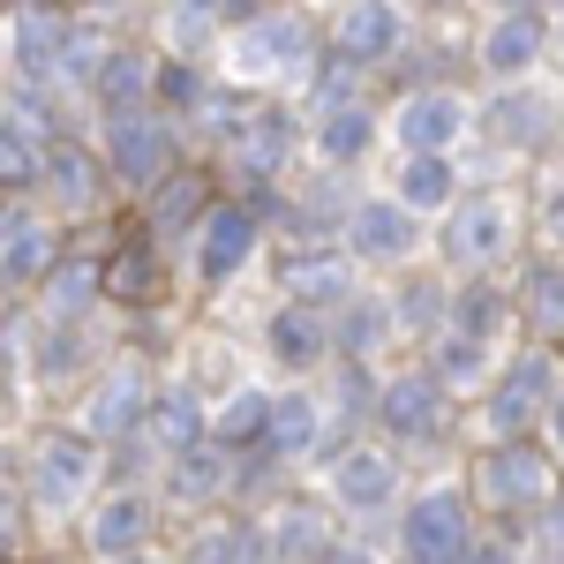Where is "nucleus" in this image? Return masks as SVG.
<instances>
[{"mask_svg":"<svg viewBox=\"0 0 564 564\" xmlns=\"http://www.w3.org/2000/svg\"><path fill=\"white\" fill-rule=\"evenodd\" d=\"M520 564H557V557H542V550H534V557H520Z\"/></svg>","mask_w":564,"mask_h":564,"instance_id":"53","label":"nucleus"},{"mask_svg":"<svg viewBox=\"0 0 564 564\" xmlns=\"http://www.w3.org/2000/svg\"><path fill=\"white\" fill-rule=\"evenodd\" d=\"M430 377L452 391V399H467V391H481L497 369H489V347H475V339H452V332H444V339L430 347Z\"/></svg>","mask_w":564,"mask_h":564,"instance_id":"40","label":"nucleus"},{"mask_svg":"<svg viewBox=\"0 0 564 564\" xmlns=\"http://www.w3.org/2000/svg\"><path fill=\"white\" fill-rule=\"evenodd\" d=\"M391 135H399V151L406 159H452V143L467 135V106H459V90H444V84H422V90H406L399 98V113H391Z\"/></svg>","mask_w":564,"mask_h":564,"instance_id":"14","label":"nucleus"},{"mask_svg":"<svg viewBox=\"0 0 564 564\" xmlns=\"http://www.w3.org/2000/svg\"><path fill=\"white\" fill-rule=\"evenodd\" d=\"M467 497L481 512H505V520H534L550 497H564L557 481V452H542L534 436H512V444H489L467 475Z\"/></svg>","mask_w":564,"mask_h":564,"instance_id":"1","label":"nucleus"},{"mask_svg":"<svg viewBox=\"0 0 564 564\" xmlns=\"http://www.w3.org/2000/svg\"><path fill=\"white\" fill-rule=\"evenodd\" d=\"M279 286L294 308H316V316H339V308L361 294V263L347 257V241H302L294 257L279 263Z\"/></svg>","mask_w":564,"mask_h":564,"instance_id":"8","label":"nucleus"},{"mask_svg":"<svg viewBox=\"0 0 564 564\" xmlns=\"http://www.w3.org/2000/svg\"><path fill=\"white\" fill-rule=\"evenodd\" d=\"M505 15H542V0H497Z\"/></svg>","mask_w":564,"mask_h":564,"instance_id":"51","label":"nucleus"},{"mask_svg":"<svg viewBox=\"0 0 564 564\" xmlns=\"http://www.w3.org/2000/svg\"><path fill=\"white\" fill-rule=\"evenodd\" d=\"M399 347V324H391V302L377 286H361L339 316H332V361H369V354Z\"/></svg>","mask_w":564,"mask_h":564,"instance_id":"26","label":"nucleus"},{"mask_svg":"<svg viewBox=\"0 0 564 564\" xmlns=\"http://www.w3.org/2000/svg\"><path fill=\"white\" fill-rule=\"evenodd\" d=\"M166 564H263L257 557V520H241V527H196L188 542H181V557Z\"/></svg>","mask_w":564,"mask_h":564,"instance_id":"42","label":"nucleus"},{"mask_svg":"<svg viewBox=\"0 0 564 564\" xmlns=\"http://www.w3.org/2000/svg\"><path fill=\"white\" fill-rule=\"evenodd\" d=\"M53 263H61V226L53 218H31L23 234L0 241V286H45Z\"/></svg>","mask_w":564,"mask_h":564,"instance_id":"34","label":"nucleus"},{"mask_svg":"<svg viewBox=\"0 0 564 564\" xmlns=\"http://www.w3.org/2000/svg\"><path fill=\"white\" fill-rule=\"evenodd\" d=\"M45 129H31L15 106H0V188H31L45 174Z\"/></svg>","mask_w":564,"mask_h":564,"instance_id":"39","label":"nucleus"},{"mask_svg":"<svg viewBox=\"0 0 564 564\" xmlns=\"http://www.w3.org/2000/svg\"><path fill=\"white\" fill-rule=\"evenodd\" d=\"M512 294L505 286H489V279H467V286H452V308H444V332L452 339H475V347H497L505 332H512Z\"/></svg>","mask_w":564,"mask_h":564,"instance_id":"28","label":"nucleus"},{"mask_svg":"<svg viewBox=\"0 0 564 564\" xmlns=\"http://www.w3.org/2000/svg\"><path fill=\"white\" fill-rule=\"evenodd\" d=\"M226 68L234 84H308L316 76V39L294 8H263L257 23H241L226 39Z\"/></svg>","mask_w":564,"mask_h":564,"instance_id":"2","label":"nucleus"},{"mask_svg":"<svg viewBox=\"0 0 564 564\" xmlns=\"http://www.w3.org/2000/svg\"><path fill=\"white\" fill-rule=\"evenodd\" d=\"M391 204H406V212H452L459 204V174H452V159H399V181H391Z\"/></svg>","mask_w":564,"mask_h":564,"instance_id":"35","label":"nucleus"},{"mask_svg":"<svg viewBox=\"0 0 564 564\" xmlns=\"http://www.w3.org/2000/svg\"><path fill=\"white\" fill-rule=\"evenodd\" d=\"M452 226H444V257L452 271H467V279H489V263L512 249V212H505V196H467V204H452Z\"/></svg>","mask_w":564,"mask_h":564,"instance_id":"13","label":"nucleus"},{"mask_svg":"<svg viewBox=\"0 0 564 564\" xmlns=\"http://www.w3.org/2000/svg\"><path fill=\"white\" fill-rule=\"evenodd\" d=\"M542 234H550V241L564 249V181L550 188V196H542Z\"/></svg>","mask_w":564,"mask_h":564,"instance_id":"49","label":"nucleus"},{"mask_svg":"<svg viewBox=\"0 0 564 564\" xmlns=\"http://www.w3.org/2000/svg\"><path fill=\"white\" fill-rule=\"evenodd\" d=\"M332 505L354 512V520H377L399 505V459L377 452V444H339L332 452Z\"/></svg>","mask_w":564,"mask_h":564,"instance_id":"16","label":"nucleus"},{"mask_svg":"<svg viewBox=\"0 0 564 564\" xmlns=\"http://www.w3.org/2000/svg\"><path fill=\"white\" fill-rule=\"evenodd\" d=\"M204 218H212V181L196 174V166H174V174L151 188V204H143V226H151L159 249L181 241V234H196Z\"/></svg>","mask_w":564,"mask_h":564,"instance_id":"24","label":"nucleus"},{"mask_svg":"<svg viewBox=\"0 0 564 564\" xmlns=\"http://www.w3.org/2000/svg\"><path fill=\"white\" fill-rule=\"evenodd\" d=\"M475 550V497L459 481H436L399 505V564H467Z\"/></svg>","mask_w":564,"mask_h":564,"instance_id":"3","label":"nucleus"},{"mask_svg":"<svg viewBox=\"0 0 564 564\" xmlns=\"http://www.w3.org/2000/svg\"><path fill=\"white\" fill-rule=\"evenodd\" d=\"M263 436H271V391L263 384H234L212 406V444L226 452V459H241V452H263Z\"/></svg>","mask_w":564,"mask_h":564,"instance_id":"30","label":"nucleus"},{"mask_svg":"<svg viewBox=\"0 0 564 564\" xmlns=\"http://www.w3.org/2000/svg\"><path fill=\"white\" fill-rule=\"evenodd\" d=\"M257 249H263V212L257 204H212V218L196 226V279H204V286H226V279L249 271Z\"/></svg>","mask_w":564,"mask_h":564,"instance_id":"12","label":"nucleus"},{"mask_svg":"<svg viewBox=\"0 0 564 564\" xmlns=\"http://www.w3.org/2000/svg\"><path fill=\"white\" fill-rule=\"evenodd\" d=\"M181 166V135L166 113H129V121H106V181L121 188H159Z\"/></svg>","mask_w":564,"mask_h":564,"instance_id":"6","label":"nucleus"},{"mask_svg":"<svg viewBox=\"0 0 564 564\" xmlns=\"http://www.w3.org/2000/svg\"><path fill=\"white\" fill-rule=\"evenodd\" d=\"M106 475L98 467V444L84 430H53L31 444V467H23V497L39 505L45 520H61V512H76L90 497V481Z\"/></svg>","mask_w":564,"mask_h":564,"instance_id":"5","label":"nucleus"},{"mask_svg":"<svg viewBox=\"0 0 564 564\" xmlns=\"http://www.w3.org/2000/svg\"><path fill=\"white\" fill-rule=\"evenodd\" d=\"M39 302H45V324H84L90 308L106 302V263L98 257H61L45 271Z\"/></svg>","mask_w":564,"mask_h":564,"instance_id":"29","label":"nucleus"},{"mask_svg":"<svg viewBox=\"0 0 564 564\" xmlns=\"http://www.w3.org/2000/svg\"><path fill=\"white\" fill-rule=\"evenodd\" d=\"M557 564H564V557H557Z\"/></svg>","mask_w":564,"mask_h":564,"instance_id":"55","label":"nucleus"},{"mask_svg":"<svg viewBox=\"0 0 564 564\" xmlns=\"http://www.w3.org/2000/svg\"><path fill=\"white\" fill-rule=\"evenodd\" d=\"M324 564H377V550H369L361 534H339V542H332V557H324Z\"/></svg>","mask_w":564,"mask_h":564,"instance_id":"48","label":"nucleus"},{"mask_svg":"<svg viewBox=\"0 0 564 564\" xmlns=\"http://www.w3.org/2000/svg\"><path fill=\"white\" fill-rule=\"evenodd\" d=\"M143 444L159 452V467L181 459V452H196V444H212V406H204V391L196 384H159L151 391V414H143Z\"/></svg>","mask_w":564,"mask_h":564,"instance_id":"21","label":"nucleus"},{"mask_svg":"<svg viewBox=\"0 0 564 564\" xmlns=\"http://www.w3.org/2000/svg\"><path fill=\"white\" fill-rule=\"evenodd\" d=\"M542 15H497L489 31H481V45H475V61L489 68V76H505V84H520L527 68L542 61Z\"/></svg>","mask_w":564,"mask_h":564,"instance_id":"32","label":"nucleus"},{"mask_svg":"<svg viewBox=\"0 0 564 564\" xmlns=\"http://www.w3.org/2000/svg\"><path fill=\"white\" fill-rule=\"evenodd\" d=\"M84 369V324H45L31 332V384H61Z\"/></svg>","mask_w":564,"mask_h":564,"instance_id":"41","label":"nucleus"},{"mask_svg":"<svg viewBox=\"0 0 564 564\" xmlns=\"http://www.w3.org/2000/svg\"><path fill=\"white\" fill-rule=\"evenodd\" d=\"M332 542H339L332 512H324V505H302V497L271 505V512L257 520V557L263 564H324Z\"/></svg>","mask_w":564,"mask_h":564,"instance_id":"15","label":"nucleus"},{"mask_svg":"<svg viewBox=\"0 0 564 564\" xmlns=\"http://www.w3.org/2000/svg\"><path fill=\"white\" fill-rule=\"evenodd\" d=\"M294 151H302V121L286 106H257L249 129L226 143V174L249 181V188H271V181L294 174Z\"/></svg>","mask_w":564,"mask_h":564,"instance_id":"10","label":"nucleus"},{"mask_svg":"<svg viewBox=\"0 0 564 564\" xmlns=\"http://www.w3.org/2000/svg\"><path fill=\"white\" fill-rule=\"evenodd\" d=\"M45 196H53V212L61 218H84L90 204H98V188H106V159H90L84 143H68V135H61V143H53V151H45Z\"/></svg>","mask_w":564,"mask_h":564,"instance_id":"27","label":"nucleus"},{"mask_svg":"<svg viewBox=\"0 0 564 564\" xmlns=\"http://www.w3.org/2000/svg\"><path fill=\"white\" fill-rule=\"evenodd\" d=\"M550 399H557V361H550L542 347L512 354V361L481 384V430H489V444L527 436L542 414H550Z\"/></svg>","mask_w":564,"mask_h":564,"instance_id":"4","label":"nucleus"},{"mask_svg":"<svg viewBox=\"0 0 564 564\" xmlns=\"http://www.w3.org/2000/svg\"><path fill=\"white\" fill-rule=\"evenodd\" d=\"M151 369L143 361H106L98 369V384L84 391V436L90 444H129L143 430V414H151Z\"/></svg>","mask_w":564,"mask_h":564,"instance_id":"9","label":"nucleus"},{"mask_svg":"<svg viewBox=\"0 0 564 564\" xmlns=\"http://www.w3.org/2000/svg\"><path fill=\"white\" fill-rule=\"evenodd\" d=\"M391 444H436V436L452 430V391L430 377V361L422 369H399L377 384V414H369Z\"/></svg>","mask_w":564,"mask_h":564,"instance_id":"7","label":"nucleus"},{"mask_svg":"<svg viewBox=\"0 0 564 564\" xmlns=\"http://www.w3.org/2000/svg\"><path fill=\"white\" fill-rule=\"evenodd\" d=\"M391 302V324H399V339H444V308H452V286L444 279H406L399 294H384Z\"/></svg>","mask_w":564,"mask_h":564,"instance_id":"38","label":"nucleus"},{"mask_svg":"<svg viewBox=\"0 0 564 564\" xmlns=\"http://www.w3.org/2000/svg\"><path fill=\"white\" fill-rule=\"evenodd\" d=\"M263 347H271V361H279V369L316 377V369H332V316L279 302V308H271V324H263Z\"/></svg>","mask_w":564,"mask_h":564,"instance_id":"23","label":"nucleus"},{"mask_svg":"<svg viewBox=\"0 0 564 564\" xmlns=\"http://www.w3.org/2000/svg\"><path fill=\"white\" fill-rule=\"evenodd\" d=\"M550 436H557V452H564V384H557V399H550Z\"/></svg>","mask_w":564,"mask_h":564,"instance_id":"50","label":"nucleus"},{"mask_svg":"<svg viewBox=\"0 0 564 564\" xmlns=\"http://www.w3.org/2000/svg\"><path fill=\"white\" fill-rule=\"evenodd\" d=\"M159 489H166V505H181V512H212L218 497H234V459L218 444H196V452H181V459L159 467Z\"/></svg>","mask_w":564,"mask_h":564,"instance_id":"25","label":"nucleus"},{"mask_svg":"<svg viewBox=\"0 0 564 564\" xmlns=\"http://www.w3.org/2000/svg\"><path fill=\"white\" fill-rule=\"evenodd\" d=\"M489 135H497V143H512V151H542V143L557 135V98H550V90L512 84L497 106H489Z\"/></svg>","mask_w":564,"mask_h":564,"instance_id":"31","label":"nucleus"},{"mask_svg":"<svg viewBox=\"0 0 564 564\" xmlns=\"http://www.w3.org/2000/svg\"><path fill=\"white\" fill-rule=\"evenodd\" d=\"M249 113H257V106H249V98H241V90H204V98H196V113H188V121H196V129L212 135L218 151H226V143H234V135L249 129Z\"/></svg>","mask_w":564,"mask_h":564,"instance_id":"43","label":"nucleus"},{"mask_svg":"<svg viewBox=\"0 0 564 564\" xmlns=\"http://www.w3.org/2000/svg\"><path fill=\"white\" fill-rule=\"evenodd\" d=\"M324 444H332V406H324V391L316 384L271 391V436H263V452H271L279 467H294V459L324 452Z\"/></svg>","mask_w":564,"mask_h":564,"instance_id":"22","label":"nucleus"},{"mask_svg":"<svg viewBox=\"0 0 564 564\" xmlns=\"http://www.w3.org/2000/svg\"><path fill=\"white\" fill-rule=\"evenodd\" d=\"M151 527H159V497L151 489H113V497H98L90 505V557L98 564H121V557H143L151 550Z\"/></svg>","mask_w":564,"mask_h":564,"instance_id":"17","label":"nucleus"},{"mask_svg":"<svg viewBox=\"0 0 564 564\" xmlns=\"http://www.w3.org/2000/svg\"><path fill=\"white\" fill-rule=\"evenodd\" d=\"M369 143H377V113H369V106L316 113V159H324L332 174H347L354 159H369Z\"/></svg>","mask_w":564,"mask_h":564,"instance_id":"37","label":"nucleus"},{"mask_svg":"<svg viewBox=\"0 0 564 564\" xmlns=\"http://www.w3.org/2000/svg\"><path fill=\"white\" fill-rule=\"evenodd\" d=\"M527 332H542V339H564V257H534L520 279V302Z\"/></svg>","mask_w":564,"mask_h":564,"instance_id":"36","label":"nucleus"},{"mask_svg":"<svg viewBox=\"0 0 564 564\" xmlns=\"http://www.w3.org/2000/svg\"><path fill=\"white\" fill-rule=\"evenodd\" d=\"M308 106H316V113L369 106V98H361V68H347V61H332V53H324V61H316V76H308Z\"/></svg>","mask_w":564,"mask_h":564,"instance_id":"44","label":"nucleus"},{"mask_svg":"<svg viewBox=\"0 0 564 564\" xmlns=\"http://www.w3.org/2000/svg\"><path fill=\"white\" fill-rule=\"evenodd\" d=\"M534 542H542V557H564V497H550V505H542V512H534Z\"/></svg>","mask_w":564,"mask_h":564,"instance_id":"45","label":"nucleus"},{"mask_svg":"<svg viewBox=\"0 0 564 564\" xmlns=\"http://www.w3.org/2000/svg\"><path fill=\"white\" fill-rule=\"evenodd\" d=\"M23 550V497L15 489H0V564Z\"/></svg>","mask_w":564,"mask_h":564,"instance_id":"46","label":"nucleus"},{"mask_svg":"<svg viewBox=\"0 0 564 564\" xmlns=\"http://www.w3.org/2000/svg\"><path fill=\"white\" fill-rule=\"evenodd\" d=\"M68 31H76V15H61L53 0H23V8H15L8 45H15V76H23L31 90L68 76Z\"/></svg>","mask_w":564,"mask_h":564,"instance_id":"11","label":"nucleus"},{"mask_svg":"<svg viewBox=\"0 0 564 564\" xmlns=\"http://www.w3.org/2000/svg\"><path fill=\"white\" fill-rule=\"evenodd\" d=\"M121 564H166V557H151V550H143V557H121Z\"/></svg>","mask_w":564,"mask_h":564,"instance_id":"52","label":"nucleus"},{"mask_svg":"<svg viewBox=\"0 0 564 564\" xmlns=\"http://www.w3.org/2000/svg\"><path fill=\"white\" fill-rule=\"evenodd\" d=\"M159 286H166L159 241H121V249L106 257V302H121V308H151V302H159Z\"/></svg>","mask_w":564,"mask_h":564,"instance_id":"33","label":"nucleus"},{"mask_svg":"<svg viewBox=\"0 0 564 564\" xmlns=\"http://www.w3.org/2000/svg\"><path fill=\"white\" fill-rule=\"evenodd\" d=\"M0 436H8V406H0Z\"/></svg>","mask_w":564,"mask_h":564,"instance_id":"54","label":"nucleus"},{"mask_svg":"<svg viewBox=\"0 0 564 564\" xmlns=\"http://www.w3.org/2000/svg\"><path fill=\"white\" fill-rule=\"evenodd\" d=\"M467 564H520V542H512V534H475Z\"/></svg>","mask_w":564,"mask_h":564,"instance_id":"47","label":"nucleus"},{"mask_svg":"<svg viewBox=\"0 0 564 564\" xmlns=\"http://www.w3.org/2000/svg\"><path fill=\"white\" fill-rule=\"evenodd\" d=\"M90 98L106 121H129V113H159V61L143 45H106V61L90 68Z\"/></svg>","mask_w":564,"mask_h":564,"instance_id":"18","label":"nucleus"},{"mask_svg":"<svg viewBox=\"0 0 564 564\" xmlns=\"http://www.w3.org/2000/svg\"><path fill=\"white\" fill-rule=\"evenodd\" d=\"M399 45H406V8L399 0H354L332 23V61H347V68H384Z\"/></svg>","mask_w":564,"mask_h":564,"instance_id":"19","label":"nucleus"},{"mask_svg":"<svg viewBox=\"0 0 564 564\" xmlns=\"http://www.w3.org/2000/svg\"><path fill=\"white\" fill-rule=\"evenodd\" d=\"M422 249V218L391 196H361L347 218V257L354 263H406Z\"/></svg>","mask_w":564,"mask_h":564,"instance_id":"20","label":"nucleus"}]
</instances>
